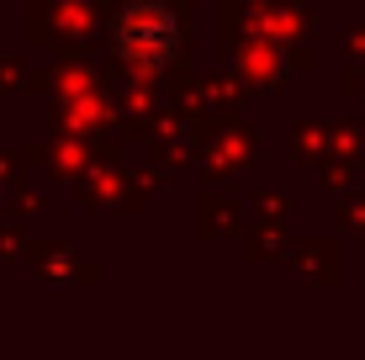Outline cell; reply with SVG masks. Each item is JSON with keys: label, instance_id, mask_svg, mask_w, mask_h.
Listing matches in <instances>:
<instances>
[{"label": "cell", "instance_id": "obj_1", "mask_svg": "<svg viewBox=\"0 0 365 360\" xmlns=\"http://www.w3.org/2000/svg\"><path fill=\"white\" fill-rule=\"evenodd\" d=\"M143 16H148L143 32L117 21V43H122V53H128V58H159V64H165L175 48H180V27H175V16L165 6H143Z\"/></svg>", "mask_w": 365, "mask_h": 360}]
</instances>
